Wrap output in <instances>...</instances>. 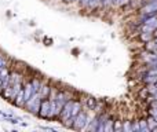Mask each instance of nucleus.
Here are the masks:
<instances>
[{
	"label": "nucleus",
	"instance_id": "obj_1",
	"mask_svg": "<svg viewBox=\"0 0 157 132\" xmlns=\"http://www.w3.org/2000/svg\"><path fill=\"white\" fill-rule=\"evenodd\" d=\"M40 105H41V98H40V95H39V92H36V94L32 95L30 99L26 100L24 109L28 111V113L33 114V116H37L39 110H40Z\"/></svg>",
	"mask_w": 157,
	"mask_h": 132
},
{
	"label": "nucleus",
	"instance_id": "obj_2",
	"mask_svg": "<svg viewBox=\"0 0 157 132\" xmlns=\"http://www.w3.org/2000/svg\"><path fill=\"white\" fill-rule=\"evenodd\" d=\"M155 14H157V0H146V3L139 8V21L142 22L145 17H150Z\"/></svg>",
	"mask_w": 157,
	"mask_h": 132
},
{
	"label": "nucleus",
	"instance_id": "obj_3",
	"mask_svg": "<svg viewBox=\"0 0 157 132\" xmlns=\"http://www.w3.org/2000/svg\"><path fill=\"white\" fill-rule=\"evenodd\" d=\"M88 123V113L86 110H81L80 113L76 116L73 121V125H72V130L75 131H84L86 130V125Z\"/></svg>",
	"mask_w": 157,
	"mask_h": 132
},
{
	"label": "nucleus",
	"instance_id": "obj_4",
	"mask_svg": "<svg viewBox=\"0 0 157 132\" xmlns=\"http://www.w3.org/2000/svg\"><path fill=\"white\" fill-rule=\"evenodd\" d=\"M37 117L43 120H48L50 117V99L46 98V99H41V105H40V110H39Z\"/></svg>",
	"mask_w": 157,
	"mask_h": 132
},
{
	"label": "nucleus",
	"instance_id": "obj_5",
	"mask_svg": "<svg viewBox=\"0 0 157 132\" xmlns=\"http://www.w3.org/2000/svg\"><path fill=\"white\" fill-rule=\"evenodd\" d=\"M98 128H97V132H105V123L108 120L109 114L106 111H102V113H98Z\"/></svg>",
	"mask_w": 157,
	"mask_h": 132
},
{
	"label": "nucleus",
	"instance_id": "obj_6",
	"mask_svg": "<svg viewBox=\"0 0 157 132\" xmlns=\"http://www.w3.org/2000/svg\"><path fill=\"white\" fill-rule=\"evenodd\" d=\"M13 103H14V106L15 107H19V109H24L25 107V95H24V87L21 88V91L17 94V96H15V99L13 100Z\"/></svg>",
	"mask_w": 157,
	"mask_h": 132
},
{
	"label": "nucleus",
	"instance_id": "obj_7",
	"mask_svg": "<svg viewBox=\"0 0 157 132\" xmlns=\"http://www.w3.org/2000/svg\"><path fill=\"white\" fill-rule=\"evenodd\" d=\"M52 87L48 83H43L40 87V91H39V95H40L41 99H46V98H50V94H51Z\"/></svg>",
	"mask_w": 157,
	"mask_h": 132
},
{
	"label": "nucleus",
	"instance_id": "obj_8",
	"mask_svg": "<svg viewBox=\"0 0 157 132\" xmlns=\"http://www.w3.org/2000/svg\"><path fill=\"white\" fill-rule=\"evenodd\" d=\"M138 39H139V41H142V43L145 44V43H147V41H150V40L155 39V33H152V32H139Z\"/></svg>",
	"mask_w": 157,
	"mask_h": 132
},
{
	"label": "nucleus",
	"instance_id": "obj_9",
	"mask_svg": "<svg viewBox=\"0 0 157 132\" xmlns=\"http://www.w3.org/2000/svg\"><path fill=\"white\" fill-rule=\"evenodd\" d=\"M84 100H86V105H87V109H88V110H95V107H97V105H98V99H97V98L88 95V96H87V99H84Z\"/></svg>",
	"mask_w": 157,
	"mask_h": 132
},
{
	"label": "nucleus",
	"instance_id": "obj_10",
	"mask_svg": "<svg viewBox=\"0 0 157 132\" xmlns=\"http://www.w3.org/2000/svg\"><path fill=\"white\" fill-rule=\"evenodd\" d=\"M105 132H114V117L109 116L105 123Z\"/></svg>",
	"mask_w": 157,
	"mask_h": 132
},
{
	"label": "nucleus",
	"instance_id": "obj_11",
	"mask_svg": "<svg viewBox=\"0 0 157 132\" xmlns=\"http://www.w3.org/2000/svg\"><path fill=\"white\" fill-rule=\"evenodd\" d=\"M139 128H141V132H150V128H149V124H147L146 117L139 119Z\"/></svg>",
	"mask_w": 157,
	"mask_h": 132
},
{
	"label": "nucleus",
	"instance_id": "obj_12",
	"mask_svg": "<svg viewBox=\"0 0 157 132\" xmlns=\"http://www.w3.org/2000/svg\"><path fill=\"white\" fill-rule=\"evenodd\" d=\"M30 83H32V87H33V89H35V92L40 91V87H41V84H43V81H41L40 78L39 77H32Z\"/></svg>",
	"mask_w": 157,
	"mask_h": 132
},
{
	"label": "nucleus",
	"instance_id": "obj_13",
	"mask_svg": "<svg viewBox=\"0 0 157 132\" xmlns=\"http://www.w3.org/2000/svg\"><path fill=\"white\" fill-rule=\"evenodd\" d=\"M123 132H132V120H123Z\"/></svg>",
	"mask_w": 157,
	"mask_h": 132
},
{
	"label": "nucleus",
	"instance_id": "obj_14",
	"mask_svg": "<svg viewBox=\"0 0 157 132\" xmlns=\"http://www.w3.org/2000/svg\"><path fill=\"white\" fill-rule=\"evenodd\" d=\"M131 0H112V6L114 7H124V6L130 4Z\"/></svg>",
	"mask_w": 157,
	"mask_h": 132
},
{
	"label": "nucleus",
	"instance_id": "obj_15",
	"mask_svg": "<svg viewBox=\"0 0 157 132\" xmlns=\"http://www.w3.org/2000/svg\"><path fill=\"white\" fill-rule=\"evenodd\" d=\"M138 95H139V98L141 99H147V96H149V91H147V88L146 87H144V88H141V91L138 92Z\"/></svg>",
	"mask_w": 157,
	"mask_h": 132
},
{
	"label": "nucleus",
	"instance_id": "obj_16",
	"mask_svg": "<svg viewBox=\"0 0 157 132\" xmlns=\"http://www.w3.org/2000/svg\"><path fill=\"white\" fill-rule=\"evenodd\" d=\"M114 132H123V120H114Z\"/></svg>",
	"mask_w": 157,
	"mask_h": 132
},
{
	"label": "nucleus",
	"instance_id": "obj_17",
	"mask_svg": "<svg viewBox=\"0 0 157 132\" xmlns=\"http://www.w3.org/2000/svg\"><path fill=\"white\" fill-rule=\"evenodd\" d=\"M145 87L147 88V91H149V94H155V92H157V85L156 84H145Z\"/></svg>",
	"mask_w": 157,
	"mask_h": 132
},
{
	"label": "nucleus",
	"instance_id": "obj_18",
	"mask_svg": "<svg viewBox=\"0 0 157 132\" xmlns=\"http://www.w3.org/2000/svg\"><path fill=\"white\" fill-rule=\"evenodd\" d=\"M132 132H141V128H139V119L132 120Z\"/></svg>",
	"mask_w": 157,
	"mask_h": 132
},
{
	"label": "nucleus",
	"instance_id": "obj_19",
	"mask_svg": "<svg viewBox=\"0 0 157 132\" xmlns=\"http://www.w3.org/2000/svg\"><path fill=\"white\" fill-rule=\"evenodd\" d=\"M2 67H8V61L4 55L0 54V69H2Z\"/></svg>",
	"mask_w": 157,
	"mask_h": 132
},
{
	"label": "nucleus",
	"instance_id": "obj_20",
	"mask_svg": "<svg viewBox=\"0 0 157 132\" xmlns=\"http://www.w3.org/2000/svg\"><path fill=\"white\" fill-rule=\"evenodd\" d=\"M147 113L150 114V116L156 117L157 119V107H152V106H147Z\"/></svg>",
	"mask_w": 157,
	"mask_h": 132
},
{
	"label": "nucleus",
	"instance_id": "obj_21",
	"mask_svg": "<svg viewBox=\"0 0 157 132\" xmlns=\"http://www.w3.org/2000/svg\"><path fill=\"white\" fill-rule=\"evenodd\" d=\"M150 100H157V92H155V94H152V95H149L147 96V99H146V102L149 103Z\"/></svg>",
	"mask_w": 157,
	"mask_h": 132
},
{
	"label": "nucleus",
	"instance_id": "obj_22",
	"mask_svg": "<svg viewBox=\"0 0 157 132\" xmlns=\"http://www.w3.org/2000/svg\"><path fill=\"white\" fill-rule=\"evenodd\" d=\"M63 3H66V4H69V3H78V0H62Z\"/></svg>",
	"mask_w": 157,
	"mask_h": 132
},
{
	"label": "nucleus",
	"instance_id": "obj_23",
	"mask_svg": "<svg viewBox=\"0 0 157 132\" xmlns=\"http://www.w3.org/2000/svg\"><path fill=\"white\" fill-rule=\"evenodd\" d=\"M2 91H3V81L0 80V94H2Z\"/></svg>",
	"mask_w": 157,
	"mask_h": 132
},
{
	"label": "nucleus",
	"instance_id": "obj_24",
	"mask_svg": "<svg viewBox=\"0 0 157 132\" xmlns=\"http://www.w3.org/2000/svg\"><path fill=\"white\" fill-rule=\"evenodd\" d=\"M153 40H155V41H156V43H157V36H155V39H153Z\"/></svg>",
	"mask_w": 157,
	"mask_h": 132
},
{
	"label": "nucleus",
	"instance_id": "obj_25",
	"mask_svg": "<svg viewBox=\"0 0 157 132\" xmlns=\"http://www.w3.org/2000/svg\"><path fill=\"white\" fill-rule=\"evenodd\" d=\"M153 33H155V36H157V29L155 30V32H153Z\"/></svg>",
	"mask_w": 157,
	"mask_h": 132
},
{
	"label": "nucleus",
	"instance_id": "obj_26",
	"mask_svg": "<svg viewBox=\"0 0 157 132\" xmlns=\"http://www.w3.org/2000/svg\"><path fill=\"white\" fill-rule=\"evenodd\" d=\"M156 85H157V83H156Z\"/></svg>",
	"mask_w": 157,
	"mask_h": 132
},
{
	"label": "nucleus",
	"instance_id": "obj_27",
	"mask_svg": "<svg viewBox=\"0 0 157 132\" xmlns=\"http://www.w3.org/2000/svg\"><path fill=\"white\" fill-rule=\"evenodd\" d=\"M0 121H2V120H0Z\"/></svg>",
	"mask_w": 157,
	"mask_h": 132
}]
</instances>
